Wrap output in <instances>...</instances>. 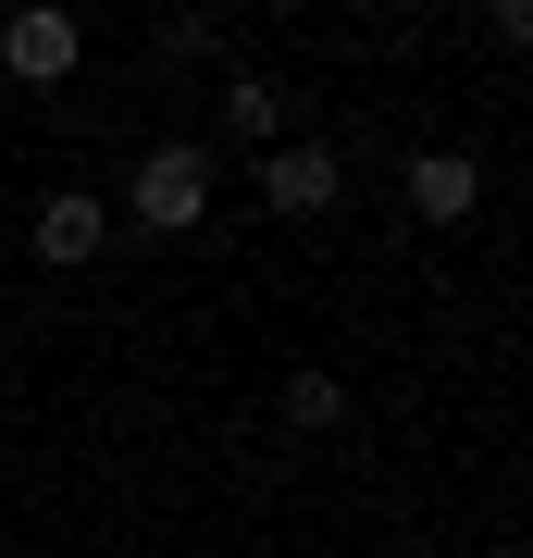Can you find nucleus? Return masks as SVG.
<instances>
[{
	"label": "nucleus",
	"mask_w": 533,
	"mask_h": 558,
	"mask_svg": "<svg viewBox=\"0 0 533 558\" xmlns=\"http://www.w3.org/2000/svg\"><path fill=\"white\" fill-rule=\"evenodd\" d=\"M124 211H137L149 236H198V223H211V149H198V137H161L137 174H124Z\"/></svg>",
	"instance_id": "f257e3e1"
},
{
	"label": "nucleus",
	"mask_w": 533,
	"mask_h": 558,
	"mask_svg": "<svg viewBox=\"0 0 533 558\" xmlns=\"http://www.w3.org/2000/svg\"><path fill=\"white\" fill-rule=\"evenodd\" d=\"M75 62H87V25H75V13H50V0L0 25V75H13V87H62Z\"/></svg>",
	"instance_id": "f03ea898"
},
{
	"label": "nucleus",
	"mask_w": 533,
	"mask_h": 558,
	"mask_svg": "<svg viewBox=\"0 0 533 558\" xmlns=\"http://www.w3.org/2000/svg\"><path fill=\"white\" fill-rule=\"evenodd\" d=\"M261 199H274L286 223H323L348 199V161L336 149H261Z\"/></svg>",
	"instance_id": "7ed1b4c3"
},
{
	"label": "nucleus",
	"mask_w": 533,
	"mask_h": 558,
	"mask_svg": "<svg viewBox=\"0 0 533 558\" xmlns=\"http://www.w3.org/2000/svg\"><path fill=\"white\" fill-rule=\"evenodd\" d=\"M99 236H112V211H99L87 186H50V199H38V223H25V248H38L50 274H87V260H99Z\"/></svg>",
	"instance_id": "20e7f679"
},
{
	"label": "nucleus",
	"mask_w": 533,
	"mask_h": 558,
	"mask_svg": "<svg viewBox=\"0 0 533 558\" xmlns=\"http://www.w3.org/2000/svg\"><path fill=\"white\" fill-rule=\"evenodd\" d=\"M410 211H422V223H472V211H484V161H472V149H422V161H410Z\"/></svg>",
	"instance_id": "39448f33"
},
{
	"label": "nucleus",
	"mask_w": 533,
	"mask_h": 558,
	"mask_svg": "<svg viewBox=\"0 0 533 558\" xmlns=\"http://www.w3.org/2000/svg\"><path fill=\"white\" fill-rule=\"evenodd\" d=\"M286 112H298V100H286L274 75H223V137H237V149H274Z\"/></svg>",
	"instance_id": "423d86ee"
},
{
	"label": "nucleus",
	"mask_w": 533,
	"mask_h": 558,
	"mask_svg": "<svg viewBox=\"0 0 533 558\" xmlns=\"http://www.w3.org/2000/svg\"><path fill=\"white\" fill-rule=\"evenodd\" d=\"M286 422H298V435H323V422H348V385L323 373V360H298V373H286Z\"/></svg>",
	"instance_id": "0eeeda50"
}]
</instances>
